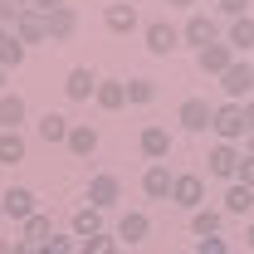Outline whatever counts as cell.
<instances>
[{
    "mask_svg": "<svg viewBox=\"0 0 254 254\" xmlns=\"http://www.w3.org/2000/svg\"><path fill=\"white\" fill-rule=\"evenodd\" d=\"M10 245H15V240H0V254H10Z\"/></svg>",
    "mask_w": 254,
    "mask_h": 254,
    "instance_id": "obj_42",
    "label": "cell"
},
{
    "mask_svg": "<svg viewBox=\"0 0 254 254\" xmlns=\"http://www.w3.org/2000/svg\"><path fill=\"white\" fill-rule=\"evenodd\" d=\"M64 93L73 98V103H88L98 93V73L88 64H78V68H68V78H64Z\"/></svg>",
    "mask_w": 254,
    "mask_h": 254,
    "instance_id": "obj_12",
    "label": "cell"
},
{
    "mask_svg": "<svg viewBox=\"0 0 254 254\" xmlns=\"http://www.w3.org/2000/svg\"><path fill=\"white\" fill-rule=\"evenodd\" d=\"M240 152H245V157H254V132L245 137V147H240Z\"/></svg>",
    "mask_w": 254,
    "mask_h": 254,
    "instance_id": "obj_39",
    "label": "cell"
},
{
    "mask_svg": "<svg viewBox=\"0 0 254 254\" xmlns=\"http://www.w3.org/2000/svg\"><path fill=\"white\" fill-rule=\"evenodd\" d=\"M220 88H225V103H245V98L254 93V64L250 59H235L220 73Z\"/></svg>",
    "mask_w": 254,
    "mask_h": 254,
    "instance_id": "obj_2",
    "label": "cell"
},
{
    "mask_svg": "<svg viewBox=\"0 0 254 254\" xmlns=\"http://www.w3.org/2000/svg\"><path fill=\"white\" fill-rule=\"evenodd\" d=\"M73 157H93L98 152V127H88V123H73L68 127V142H64Z\"/></svg>",
    "mask_w": 254,
    "mask_h": 254,
    "instance_id": "obj_21",
    "label": "cell"
},
{
    "mask_svg": "<svg viewBox=\"0 0 254 254\" xmlns=\"http://www.w3.org/2000/svg\"><path fill=\"white\" fill-rule=\"evenodd\" d=\"M25 64V44L15 39V30H0V68L10 73V68H20Z\"/></svg>",
    "mask_w": 254,
    "mask_h": 254,
    "instance_id": "obj_26",
    "label": "cell"
},
{
    "mask_svg": "<svg viewBox=\"0 0 254 254\" xmlns=\"http://www.w3.org/2000/svg\"><path fill=\"white\" fill-rule=\"evenodd\" d=\"M195 254H230V245L220 235H210V240H195Z\"/></svg>",
    "mask_w": 254,
    "mask_h": 254,
    "instance_id": "obj_33",
    "label": "cell"
},
{
    "mask_svg": "<svg viewBox=\"0 0 254 254\" xmlns=\"http://www.w3.org/2000/svg\"><path fill=\"white\" fill-rule=\"evenodd\" d=\"M166 5H176V10H190V5H195V0H166Z\"/></svg>",
    "mask_w": 254,
    "mask_h": 254,
    "instance_id": "obj_41",
    "label": "cell"
},
{
    "mask_svg": "<svg viewBox=\"0 0 254 254\" xmlns=\"http://www.w3.org/2000/svg\"><path fill=\"white\" fill-rule=\"evenodd\" d=\"M225 225V210H215V205H200V210H190V235L195 240H210V235H220Z\"/></svg>",
    "mask_w": 254,
    "mask_h": 254,
    "instance_id": "obj_18",
    "label": "cell"
},
{
    "mask_svg": "<svg viewBox=\"0 0 254 254\" xmlns=\"http://www.w3.org/2000/svg\"><path fill=\"white\" fill-rule=\"evenodd\" d=\"M210 127L220 142H245V103H215Z\"/></svg>",
    "mask_w": 254,
    "mask_h": 254,
    "instance_id": "obj_3",
    "label": "cell"
},
{
    "mask_svg": "<svg viewBox=\"0 0 254 254\" xmlns=\"http://www.w3.org/2000/svg\"><path fill=\"white\" fill-rule=\"evenodd\" d=\"M215 118V103H205V98H186L181 108H176V123L186 127V132H205Z\"/></svg>",
    "mask_w": 254,
    "mask_h": 254,
    "instance_id": "obj_9",
    "label": "cell"
},
{
    "mask_svg": "<svg viewBox=\"0 0 254 254\" xmlns=\"http://www.w3.org/2000/svg\"><path fill=\"white\" fill-rule=\"evenodd\" d=\"M225 215H240V220H245V215H250L254 210V190L250 186H240V181H230V190H225V205H220Z\"/></svg>",
    "mask_w": 254,
    "mask_h": 254,
    "instance_id": "obj_24",
    "label": "cell"
},
{
    "mask_svg": "<svg viewBox=\"0 0 254 254\" xmlns=\"http://www.w3.org/2000/svg\"><path fill=\"white\" fill-rule=\"evenodd\" d=\"M68 235H73V240H93V235H103V210L78 205V210H73V225H68Z\"/></svg>",
    "mask_w": 254,
    "mask_h": 254,
    "instance_id": "obj_19",
    "label": "cell"
},
{
    "mask_svg": "<svg viewBox=\"0 0 254 254\" xmlns=\"http://www.w3.org/2000/svg\"><path fill=\"white\" fill-rule=\"evenodd\" d=\"M68 118H64V113H44V118H39V123H34V132H39V142H68Z\"/></svg>",
    "mask_w": 254,
    "mask_h": 254,
    "instance_id": "obj_25",
    "label": "cell"
},
{
    "mask_svg": "<svg viewBox=\"0 0 254 254\" xmlns=\"http://www.w3.org/2000/svg\"><path fill=\"white\" fill-rule=\"evenodd\" d=\"M171 181H176V176L166 171V161H157V166L142 171V195H147V200H171Z\"/></svg>",
    "mask_w": 254,
    "mask_h": 254,
    "instance_id": "obj_15",
    "label": "cell"
},
{
    "mask_svg": "<svg viewBox=\"0 0 254 254\" xmlns=\"http://www.w3.org/2000/svg\"><path fill=\"white\" fill-rule=\"evenodd\" d=\"M59 5H68V0H34L30 10H39V15H54V10H59Z\"/></svg>",
    "mask_w": 254,
    "mask_h": 254,
    "instance_id": "obj_36",
    "label": "cell"
},
{
    "mask_svg": "<svg viewBox=\"0 0 254 254\" xmlns=\"http://www.w3.org/2000/svg\"><path fill=\"white\" fill-rule=\"evenodd\" d=\"M240 59V54H235V49H230V44H205V49H200V54H195V68H200V73H215V78H220L225 68H230V64Z\"/></svg>",
    "mask_w": 254,
    "mask_h": 254,
    "instance_id": "obj_11",
    "label": "cell"
},
{
    "mask_svg": "<svg viewBox=\"0 0 254 254\" xmlns=\"http://www.w3.org/2000/svg\"><path fill=\"white\" fill-rule=\"evenodd\" d=\"M25 98L20 93H0V132H20V123H25Z\"/></svg>",
    "mask_w": 254,
    "mask_h": 254,
    "instance_id": "obj_22",
    "label": "cell"
},
{
    "mask_svg": "<svg viewBox=\"0 0 254 254\" xmlns=\"http://www.w3.org/2000/svg\"><path fill=\"white\" fill-rule=\"evenodd\" d=\"M49 235H54V225H49V215H44V210H34L30 220L20 225V240H25V245H44Z\"/></svg>",
    "mask_w": 254,
    "mask_h": 254,
    "instance_id": "obj_27",
    "label": "cell"
},
{
    "mask_svg": "<svg viewBox=\"0 0 254 254\" xmlns=\"http://www.w3.org/2000/svg\"><path fill=\"white\" fill-rule=\"evenodd\" d=\"M103 25H108V30L113 34H132L137 30V5H108V10H103Z\"/></svg>",
    "mask_w": 254,
    "mask_h": 254,
    "instance_id": "obj_23",
    "label": "cell"
},
{
    "mask_svg": "<svg viewBox=\"0 0 254 254\" xmlns=\"http://www.w3.org/2000/svg\"><path fill=\"white\" fill-rule=\"evenodd\" d=\"M30 152V142H25V132H0V161L5 166H15V161H25Z\"/></svg>",
    "mask_w": 254,
    "mask_h": 254,
    "instance_id": "obj_28",
    "label": "cell"
},
{
    "mask_svg": "<svg viewBox=\"0 0 254 254\" xmlns=\"http://www.w3.org/2000/svg\"><path fill=\"white\" fill-rule=\"evenodd\" d=\"M225 30H220V15H205V10H195L186 25H181V44H190L195 54L205 49V44H220Z\"/></svg>",
    "mask_w": 254,
    "mask_h": 254,
    "instance_id": "obj_1",
    "label": "cell"
},
{
    "mask_svg": "<svg viewBox=\"0 0 254 254\" xmlns=\"http://www.w3.org/2000/svg\"><path fill=\"white\" fill-rule=\"evenodd\" d=\"M118 245H142L147 235H152V220H147V210H127L123 220H118Z\"/></svg>",
    "mask_w": 254,
    "mask_h": 254,
    "instance_id": "obj_13",
    "label": "cell"
},
{
    "mask_svg": "<svg viewBox=\"0 0 254 254\" xmlns=\"http://www.w3.org/2000/svg\"><path fill=\"white\" fill-rule=\"evenodd\" d=\"M245 245H250V250H254V220L245 225Z\"/></svg>",
    "mask_w": 254,
    "mask_h": 254,
    "instance_id": "obj_40",
    "label": "cell"
},
{
    "mask_svg": "<svg viewBox=\"0 0 254 254\" xmlns=\"http://www.w3.org/2000/svg\"><path fill=\"white\" fill-rule=\"evenodd\" d=\"M78 254H118V235H93V240H78Z\"/></svg>",
    "mask_w": 254,
    "mask_h": 254,
    "instance_id": "obj_29",
    "label": "cell"
},
{
    "mask_svg": "<svg viewBox=\"0 0 254 254\" xmlns=\"http://www.w3.org/2000/svg\"><path fill=\"white\" fill-rule=\"evenodd\" d=\"M152 98H157L152 78H127V103H152Z\"/></svg>",
    "mask_w": 254,
    "mask_h": 254,
    "instance_id": "obj_30",
    "label": "cell"
},
{
    "mask_svg": "<svg viewBox=\"0 0 254 254\" xmlns=\"http://www.w3.org/2000/svg\"><path fill=\"white\" fill-rule=\"evenodd\" d=\"M171 200H176L181 210H200V205H205V181H200L195 171H181V176L171 181Z\"/></svg>",
    "mask_w": 254,
    "mask_h": 254,
    "instance_id": "obj_8",
    "label": "cell"
},
{
    "mask_svg": "<svg viewBox=\"0 0 254 254\" xmlns=\"http://www.w3.org/2000/svg\"><path fill=\"white\" fill-rule=\"evenodd\" d=\"M44 25H49V39H73V34H78V10H73V5H59V10H54V15H44Z\"/></svg>",
    "mask_w": 254,
    "mask_h": 254,
    "instance_id": "obj_17",
    "label": "cell"
},
{
    "mask_svg": "<svg viewBox=\"0 0 254 254\" xmlns=\"http://www.w3.org/2000/svg\"><path fill=\"white\" fill-rule=\"evenodd\" d=\"M93 103L103 108V113H118V108H127V78H98Z\"/></svg>",
    "mask_w": 254,
    "mask_h": 254,
    "instance_id": "obj_16",
    "label": "cell"
},
{
    "mask_svg": "<svg viewBox=\"0 0 254 254\" xmlns=\"http://www.w3.org/2000/svg\"><path fill=\"white\" fill-rule=\"evenodd\" d=\"M39 254H78V240H73V235H49V240L39 245Z\"/></svg>",
    "mask_w": 254,
    "mask_h": 254,
    "instance_id": "obj_31",
    "label": "cell"
},
{
    "mask_svg": "<svg viewBox=\"0 0 254 254\" xmlns=\"http://www.w3.org/2000/svg\"><path fill=\"white\" fill-rule=\"evenodd\" d=\"M0 220H5V205H0Z\"/></svg>",
    "mask_w": 254,
    "mask_h": 254,
    "instance_id": "obj_44",
    "label": "cell"
},
{
    "mask_svg": "<svg viewBox=\"0 0 254 254\" xmlns=\"http://www.w3.org/2000/svg\"><path fill=\"white\" fill-rule=\"evenodd\" d=\"M137 152L147 157V166L166 161V157H171V132L157 127V123H147V127H142V137H137Z\"/></svg>",
    "mask_w": 254,
    "mask_h": 254,
    "instance_id": "obj_6",
    "label": "cell"
},
{
    "mask_svg": "<svg viewBox=\"0 0 254 254\" xmlns=\"http://www.w3.org/2000/svg\"><path fill=\"white\" fill-rule=\"evenodd\" d=\"M15 39L30 49V44H44L49 39V25H44V15L39 10H20V20H15Z\"/></svg>",
    "mask_w": 254,
    "mask_h": 254,
    "instance_id": "obj_14",
    "label": "cell"
},
{
    "mask_svg": "<svg viewBox=\"0 0 254 254\" xmlns=\"http://www.w3.org/2000/svg\"><path fill=\"white\" fill-rule=\"evenodd\" d=\"M210 5H215V0H210Z\"/></svg>",
    "mask_w": 254,
    "mask_h": 254,
    "instance_id": "obj_45",
    "label": "cell"
},
{
    "mask_svg": "<svg viewBox=\"0 0 254 254\" xmlns=\"http://www.w3.org/2000/svg\"><path fill=\"white\" fill-rule=\"evenodd\" d=\"M0 88H5V68H0Z\"/></svg>",
    "mask_w": 254,
    "mask_h": 254,
    "instance_id": "obj_43",
    "label": "cell"
},
{
    "mask_svg": "<svg viewBox=\"0 0 254 254\" xmlns=\"http://www.w3.org/2000/svg\"><path fill=\"white\" fill-rule=\"evenodd\" d=\"M10 254H39V245H25V240H15V245H10Z\"/></svg>",
    "mask_w": 254,
    "mask_h": 254,
    "instance_id": "obj_38",
    "label": "cell"
},
{
    "mask_svg": "<svg viewBox=\"0 0 254 254\" xmlns=\"http://www.w3.org/2000/svg\"><path fill=\"white\" fill-rule=\"evenodd\" d=\"M142 39H147V49H152L157 59H166V54L181 49V25H171V20H152V25L142 30Z\"/></svg>",
    "mask_w": 254,
    "mask_h": 254,
    "instance_id": "obj_4",
    "label": "cell"
},
{
    "mask_svg": "<svg viewBox=\"0 0 254 254\" xmlns=\"http://www.w3.org/2000/svg\"><path fill=\"white\" fill-rule=\"evenodd\" d=\"M225 44H230L235 54H250V49H254V15H240V20H230V30H225Z\"/></svg>",
    "mask_w": 254,
    "mask_h": 254,
    "instance_id": "obj_20",
    "label": "cell"
},
{
    "mask_svg": "<svg viewBox=\"0 0 254 254\" xmlns=\"http://www.w3.org/2000/svg\"><path fill=\"white\" fill-rule=\"evenodd\" d=\"M15 20H20V10L10 0H0V30H15Z\"/></svg>",
    "mask_w": 254,
    "mask_h": 254,
    "instance_id": "obj_35",
    "label": "cell"
},
{
    "mask_svg": "<svg viewBox=\"0 0 254 254\" xmlns=\"http://www.w3.org/2000/svg\"><path fill=\"white\" fill-rule=\"evenodd\" d=\"M215 10L225 20H240V15H250V0H215Z\"/></svg>",
    "mask_w": 254,
    "mask_h": 254,
    "instance_id": "obj_32",
    "label": "cell"
},
{
    "mask_svg": "<svg viewBox=\"0 0 254 254\" xmlns=\"http://www.w3.org/2000/svg\"><path fill=\"white\" fill-rule=\"evenodd\" d=\"M0 205H5V220L25 225V220L34 215V190H30V186H10L5 195H0Z\"/></svg>",
    "mask_w": 254,
    "mask_h": 254,
    "instance_id": "obj_10",
    "label": "cell"
},
{
    "mask_svg": "<svg viewBox=\"0 0 254 254\" xmlns=\"http://www.w3.org/2000/svg\"><path fill=\"white\" fill-rule=\"evenodd\" d=\"M235 181L254 190V157H245V161H240V171H235Z\"/></svg>",
    "mask_w": 254,
    "mask_h": 254,
    "instance_id": "obj_34",
    "label": "cell"
},
{
    "mask_svg": "<svg viewBox=\"0 0 254 254\" xmlns=\"http://www.w3.org/2000/svg\"><path fill=\"white\" fill-rule=\"evenodd\" d=\"M240 161H245L240 142H215V147H210V157H205V171H210V176H225V181H235Z\"/></svg>",
    "mask_w": 254,
    "mask_h": 254,
    "instance_id": "obj_5",
    "label": "cell"
},
{
    "mask_svg": "<svg viewBox=\"0 0 254 254\" xmlns=\"http://www.w3.org/2000/svg\"><path fill=\"white\" fill-rule=\"evenodd\" d=\"M118 200H123V181H118L113 171H98L93 181H88V205H93V210H113Z\"/></svg>",
    "mask_w": 254,
    "mask_h": 254,
    "instance_id": "obj_7",
    "label": "cell"
},
{
    "mask_svg": "<svg viewBox=\"0 0 254 254\" xmlns=\"http://www.w3.org/2000/svg\"><path fill=\"white\" fill-rule=\"evenodd\" d=\"M254 132V98H245V137Z\"/></svg>",
    "mask_w": 254,
    "mask_h": 254,
    "instance_id": "obj_37",
    "label": "cell"
}]
</instances>
